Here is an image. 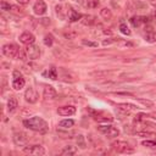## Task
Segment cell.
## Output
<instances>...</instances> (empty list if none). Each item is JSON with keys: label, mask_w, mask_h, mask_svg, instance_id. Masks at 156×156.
Returning a JSON list of instances; mask_svg holds the SVG:
<instances>
[{"label": "cell", "mask_w": 156, "mask_h": 156, "mask_svg": "<svg viewBox=\"0 0 156 156\" xmlns=\"http://www.w3.org/2000/svg\"><path fill=\"white\" fill-rule=\"evenodd\" d=\"M24 127L29 128L30 131H34V132H39V133H46L49 129V126L46 121H44L42 117L39 116H34L32 118H28L23 121Z\"/></svg>", "instance_id": "1"}, {"label": "cell", "mask_w": 156, "mask_h": 156, "mask_svg": "<svg viewBox=\"0 0 156 156\" xmlns=\"http://www.w3.org/2000/svg\"><path fill=\"white\" fill-rule=\"evenodd\" d=\"M111 148L119 154H132L134 151V149L124 140H116L111 144Z\"/></svg>", "instance_id": "2"}, {"label": "cell", "mask_w": 156, "mask_h": 156, "mask_svg": "<svg viewBox=\"0 0 156 156\" xmlns=\"http://www.w3.org/2000/svg\"><path fill=\"white\" fill-rule=\"evenodd\" d=\"M3 54L9 57V59H14V57H17L18 56V53H20V49L16 44H5L3 45V49H2Z\"/></svg>", "instance_id": "3"}, {"label": "cell", "mask_w": 156, "mask_h": 156, "mask_svg": "<svg viewBox=\"0 0 156 156\" xmlns=\"http://www.w3.org/2000/svg\"><path fill=\"white\" fill-rule=\"evenodd\" d=\"M23 152L27 155H33V156H44L45 149L42 145H30V146H24Z\"/></svg>", "instance_id": "4"}, {"label": "cell", "mask_w": 156, "mask_h": 156, "mask_svg": "<svg viewBox=\"0 0 156 156\" xmlns=\"http://www.w3.org/2000/svg\"><path fill=\"white\" fill-rule=\"evenodd\" d=\"M98 131L103 134H105L106 137L109 138H116L119 135V131L116 128V127H112V126H107V124H104V126H99L98 127Z\"/></svg>", "instance_id": "5"}, {"label": "cell", "mask_w": 156, "mask_h": 156, "mask_svg": "<svg viewBox=\"0 0 156 156\" xmlns=\"http://www.w3.org/2000/svg\"><path fill=\"white\" fill-rule=\"evenodd\" d=\"M38 98H39V95H38L37 90L33 87L27 88V90L24 91V99L29 104H36L38 101Z\"/></svg>", "instance_id": "6"}, {"label": "cell", "mask_w": 156, "mask_h": 156, "mask_svg": "<svg viewBox=\"0 0 156 156\" xmlns=\"http://www.w3.org/2000/svg\"><path fill=\"white\" fill-rule=\"evenodd\" d=\"M26 53L28 55V59H30V60H36V59H38L40 56V49L37 45H34V44L27 45Z\"/></svg>", "instance_id": "7"}, {"label": "cell", "mask_w": 156, "mask_h": 156, "mask_svg": "<svg viewBox=\"0 0 156 156\" xmlns=\"http://www.w3.org/2000/svg\"><path fill=\"white\" fill-rule=\"evenodd\" d=\"M20 42L24 45H30V44H34L36 42V37L30 33V32H23L20 37H18Z\"/></svg>", "instance_id": "8"}, {"label": "cell", "mask_w": 156, "mask_h": 156, "mask_svg": "<svg viewBox=\"0 0 156 156\" xmlns=\"http://www.w3.org/2000/svg\"><path fill=\"white\" fill-rule=\"evenodd\" d=\"M57 113L60 116H72L76 113V107L72 105H66V106H61L57 109Z\"/></svg>", "instance_id": "9"}, {"label": "cell", "mask_w": 156, "mask_h": 156, "mask_svg": "<svg viewBox=\"0 0 156 156\" xmlns=\"http://www.w3.org/2000/svg\"><path fill=\"white\" fill-rule=\"evenodd\" d=\"M43 98L45 100H54L56 98V90L51 85H46L43 89Z\"/></svg>", "instance_id": "10"}, {"label": "cell", "mask_w": 156, "mask_h": 156, "mask_svg": "<svg viewBox=\"0 0 156 156\" xmlns=\"http://www.w3.org/2000/svg\"><path fill=\"white\" fill-rule=\"evenodd\" d=\"M46 10H48V8H46V4L44 3V0H38V2L34 4V6H33L34 14L36 15H39V16L44 15L46 12Z\"/></svg>", "instance_id": "11"}, {"label": "cell", "mask_w": 156, "mask_h": 156, "mask_svg": "<svg viewBox=\"0 0 156 156\" xmlns=\"http://www.w3.org/2000/svg\"><path fill=\"white\" fill-rule=\"evenodd\" d=\"M28 137H27V134H24V133H22V132H18V133H15L14 134V142H15V144L16 145H20V146H23V145H26L27 143H28Z\"/></svg>", "instance_id": "12"}, {"label": "cell", "mask_w": 156, "mask_h": 156, "mask_svg": "<svg viewBox=\"0 0 156 156\" xmlns=\"http://www.w3.org/2000/svg\"><path fill=\"white\" fill-rule=\"evenodd\" d=\"M117 107H118V110H121V111H123V112H127V113L138 109L135 105H133V104H128V103H121V104H118V105H117Z\"/></svg>", "instance_id": "13"}, {"label": "cell", "mask_w": 156, "mask_h": 156, "mask_svg": "<svg viewBox=\"0 0 156 156\" xmlns=\"http://www.w3.org/2000/svg\"><path fill=\"white\" fill-rule=\"evenodd\" d=\"M77 148L76 146H73V145H67V146H65L64 149L61 150V155L62 156H72V155H76L77 154Z\"/></svg>", "instance_id": "14"}, {"label": "cell", "mask_w": 156, "mask_h": 156, "mask_svg": "<svg viewBox=\"0 0 156 156\" xmlns=\"http://www.w3.org/2000/svg\"><path fill=\"white\" fill-rule=\"evenodd\" d=\"M24 84H26L24 78H22L21 76H20V77H15V78H14V82H12V88H14L15 90H21V89L24 87Z\"/></svg>", "instance_id": "15"}, {"label": "cell", "mask_w": 156, "mask_h": 156, "mask_svg": "<svg viewBox=\"0 0 156 156\" xmlns=\"http://www.w3.org/2000/svg\"><path fill=\"white\" fill-rule=\"evenodd\" d=\"M17 107H18V101H17V99L14 98V97H11V98L8 100V110H9V112H15V111L17 110Z\"/></svg>", "instance_id": "16"}, {"label": "cell", "mask_w": 156, "mask_h": 156, "mask_svg": "<svg viewBox=\"0 0 156 156\" xmlns=\"http://www.w3.org/2000/svg\"><path fill=\"white\" fill-rule=\"evenodd\" d=\"M73 126H75V121L73 119H62V121L59 122V127L65 128V129L72 128Z\"/></svg>", "instance_id": "17"}, {"label": "cell", "mask_w": 156, "mask_h": 156, "mask_svg": "<svg viewBox=\"0 0 156 156\" xmlns=\"http://www.w3.org/2000/svg\"><path fill=\"white\" fill-rule=\"evenodd\" d=\"M81 23L84 24V26H91L94 23V16L91 15H84L82 18H81Z\"/></svg>", "instance_id": "18"}, {"label": "cell", "mask_w": 156, "mask_h": 156, "mask_svg": "<svg viewBox=\"0 0 156 156\" xmlns=\"http://www.w3.org/2000/svg\"><path fill=\"white\" fill-rule=\"evenodd\" d=\"M100 16H101L105 21H109V20H111V18H112V12H111V10H110V9H107V8H103V9L100 10Z\"/></svg>", "instance_id": "19"}, {"label": "cell", "mask_w": 156, "mask_h": 156, "mask_svg": "<svg viewBox=\"0 0 156 156\" xmlns=\"http://www.w3.org/2000/svg\"><path fill=\"white\" fill-rule=\"evenodd\" d=\"M64 37H65L66 39H68V40H72V39H76V38L78 37V33L76 32V30L68 29V30H66V32L64 33Z\"/></svg>", "instance_id": "20"}, {"label": "cell", "mask_w": 156, "mask_h": 156, "mask_svg": "<svg viewBox=\"0 0 156 156\" xmlns=\"http://www.w3.org/2000/svg\"><path fill=\"white\" fill-rule=\"evenodd\" d=\"M76 142H77V145H78L81 149H85V148H87V143H85V138H84V135L78 134V135L76 137Z\"/></svg>", "instance_id": "21"}, {"label": "cell", "mask_w": 156, "mask_h": 156, "mask_svg": "<svg viewBox=\"0 0 156 156\" xmlns=\"http://www.w3.org/2000/svg\"><path fill=\"white\" fill-rule=\"evenodd\" d=\"M144 39L148 43H155L156 42V33L155 32H146V34L144 36Z\"/></svg>", "instance_id": "22"}, {"label": "cell", "mask_w": 156, "mask_h": 156, "mask_svg": "<svg viewBox=\"0 0 156 156\" xmlns=\"http://www.w3.org/2000/svg\"><path fill=\"white\" fill-rule=\"evenodd\" d=\"M82 17H83V15H81L79 12L72 10V11H71V16H70V21H71V22H76V21H78V20L81 21Z\"/></svg>", "instance_id": "23"}, {"label": "cell", "mask_w": 156, "mask_h": 156, "mask_svg": "<svg viewBox=\"0 0 156 156\" xmlns=\"http://www.w3.org/2000/svg\"><path fill=\"white\" fill-rule=\"evenodd\" d=\"M119 30H121V33L126 34V36H131V34H132L131 29L127 27V24H124V23H121V24H119Z\"/></svg>", "instance_id": "24"}, {"label": "cell", "mask_w": 156, "mask_h": 156, "mask_svg": "<svg viewBox=\"0 0 156 156\" xmlns=\"http://www.w3.org/2000/svg\"><path fill=\"white\" fill-rule=\"evenodd\" d=\"M137 101H139L142 105H144L145 107H152L154 106V103L150 101V100H145V99H140V98H135Z\"/></svg>", "instance_id": "25"}, {"label": "cell", "mask_w": 156, "mask_h": 156, "mask_svg": "<svg viewBox=\"0 0 156 156\" xmlns=\"http://www.w3.org/2000/svg\"><path fill=\"white\" fill-rule=\"evenodd\" d=\"M131 23L133 27H139L142 24V20H140V16H134L131 18Z\"/></svg>", "instance_id": "26"}, {"label": "cell", "mask_w": 156, "mask_h": 156, "mask_svg": "<svg viewBox=\"0 0 156 156\" xmlns=\"http://www.w3.org/2000/svg\"><path fill=\"white\" fill-rule=\"evenodd\" d=\"M53 43H54V37H53L51 34H46V36L44 37V44H45L46 46H51Z\"/></svg>", "instance_id": "27"}, {"label": "cell", "mask_w": 156, "mask_h": 156, "mask_svg": "<svg viewBox=\"0 0 156 156\" xmlns=\"http://www.w3.org/2000/svg\"><path fill=\"white\" fill-rule=\"evenodd\" d=\"M135 134H137L138 137H144V138H146V137L155 138V137H156V134H155V133H152V132H145V131H143V132H137Z\"/></svg>", "instance_id": "28"}, {"label": "cell", "mask_w": 156, "mask_h": 156, "mask_svg": "<svg viewBox=\"0 0 156 156\" xmlns=\"http://www.w3.org/2000/svg\"><path fill=\"white\" fill-rule=\"evenodd\" d=\"M48 76L51 79H57V71H56V68L55 67H51L49 70V72H48Z\"/></svg>", "instance_id": "29"}, {"label": "cell", "mask_w": 156, "mask_h": 156, "mask_svg": "<svg viewBox=\"0 0 156 156\" xmlns=\"http://www.w3.org/2000/svg\"><path fill=\"white\" fill-rule=\"evenodd\" d=\"M82 44L85 45V46H91V48H97L98 46L97 42H90V40H87V39H82Z\"/></svg>", "instance_id": "30"}, {"label": "cell", "mask_w": 156, "mask_h": 156, "mask_svg": "<svg viewBox=\"0 0 156 156\" xmlns=\"http://www.w3.org/2000/svg\"><path fill=\"white\" fill-rule=\"evenodd\" d=\"M142 145L146 146V148H156V142H154V140H144V142H142Z\"/></svg>", "instance_id": "31"}, {"label": "cell", "mask_w": 156, "mask_h": 156, "mask_svg": "<svg viewBox=\"0 0 156 156\" xmlns=\"http://www.w3.org/2000/svg\"><path fill=\"white\" fill-rule=\"evenodd\" d=\"M20 60H22V61H24V60H27L28 59V55H27V53H26V49H20V53H18V56H17Z\"/></svg>", "instance_id": "32"}, {"label": "cell", "mask_w": 156, "mask_h": 156, "mask_svg": "<svg viewBox=\"0 0 156 156\" xmlns=\"http://www.w3.org/2000/svg\"><path fill=\"white\" fill-rule=\"evenodd\" d=\"M99 6V0H88V8H98Z\"/></svg>", "instance_id": "33"}, {"label": "cell", "mask_w": 156, "mask_h": 156, "mask_svg": "<svg viewBox=\"0 0 156 156\" xmlns=\"http://www.w3.org/2000/svg\"><path fill=\"white\" fill-rule=\"evenodd\" d=\"M12 14H16V15H22L23 14V11H22V9H20L18 6H15V5H12L11 6V10H10Z\"/></svg>", "instance_id": "34"}, {"label": "cell", "mask_w": 156, "mask_h": 156, "mask_svg": "<svg viewBox=\"0 0 156 156\" xmlns=\"http://www.w3.org/2000/svg\"><path fill=\"white\" fill-rule=\"evenodd\" d=\"M0 6H2V10H5V11H10L11 10V6L10 4H8L6 2H2V4H0Z\"/></svg>", "instance_id": "35"}, {"label": "cell", "mask_w": 156, "mask_h": 156, "mask_svg": "<svg viewBox=\"0 0 156 156\" xmlns=\"http://www.w3.org/2000/svg\"><path fill=\"white\" fill-rule=\"evenodd\" d=\"M119 38H117V39H105L104 42H103V45H110V44H112V43H115V42H117Z\"/></svg>", "instance_id": "36"}, {"label": "cell", "mask_w": 156, "mask_h": 156, "mask_svg": "<svg viewBox=\"0 0 156 156\" xmlns=\"http://www.w3.org/2000/svg\"><path fill=\"white\" fill-rule=\"evenodd\" d=\"M40 22H42L44 26H49V24H50V18H48V17L42 18V20H40Z\"/></svg>", "instance_id": "37"}, {"label": "cell", "mask_w": 156, "mask_h": 156, "mask_svg": "<svg viewBox=\"0 0 156 156\" xmlns=\"http://www.w3.org/2000/svg\"><path fill=\"white\" fill-rule=\"evenodd\" d=\"M16 2H17L18 4H21V5H27V4L29 3V0H16Z\"/></svg>", "instance_id": "38"}, {"label": "cell", "mask_w": 156, "mask_h": 156, "mask_svg": "<svg viewBox=\"0 0 156 156\" xmlns=\"http://www.w3.org/2000/svg\"><path fill=\"white\" fill-rule=\"evenodd\" d=\"M140 20H142V23H148L149 22V17H146V16H140Z\"/></svg>", "instance_id": "39"}, {"label": "cell", "mask_w": 156, "mask_h": 156, "mask_svg": "<svg viewBox=\"0 0 156 156\" xmlns=\"http://www.w3.org/2000/svg\"><path fill=\"white\" fill-rule=\"evenodd\" d=\"M104 34H106V36H111V34H112V32H111V30L105 29V30H104Z\"/></svg>", "instance_id": "40"}, {"label": "cell", "mask_w": 156, "mask_h": 156, "mask_svg": "<svg viewBox=\"0 0 156 156\" xmlns=\"http://www.w3.org/2000/svg\"><path fill=\"white\" fill-rule=\"evenodd\" d=\"M150 4L156 9V0H150Z\"/></svg>", "instance_id": "41"}, {"label": "cell", "mask_w": 156, "mask_h": 156, "mask_svg": "<svg viewBox=\"0 0 156 156\" xmlns=\"http://www.w3.org/2000/svg\"><path fill=\"white\" fill-rule=\"evenodd\" d=\"M149 117H151V118L156 119V112H152V113H150V115H149Z\"/></svg>", "instance_id": "42"}]
</instances>
